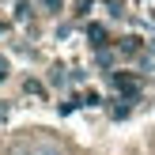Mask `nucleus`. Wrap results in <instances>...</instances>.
I'll list each match as a JSON object with an SVG mask.
<instances>
[{"label":"nucleus","instance_id":"1","mask_svg":"<svg viewBox=\"0 0 155 155\" xmlns=\"http://www.w3.org/2000/svg\"><path fill=\"white\" fill-rule=\"evenodd\" d=\"M30 155H64V151H61V148H53V144H42V148H34Z\"/></svg>","mask_w":155,"mask_h":155},{"label":"nucleus","instance_id":"2","mask_svg":"<svg viewBox=\"0 0 155 155\" xmlns=\"http://www.w3.org/2000/svg\"><path fill=\"white\" fill-rule=\"evenodd\" d=\"M45 4H57V0H45Z\"/></svg>","mask_w":155,"mask_h":155}]
</instances>
